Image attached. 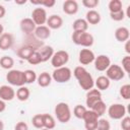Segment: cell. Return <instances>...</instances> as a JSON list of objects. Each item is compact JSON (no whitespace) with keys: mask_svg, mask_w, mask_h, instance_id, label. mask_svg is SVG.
<instances>
[{"mask_svg":"<svg viewBox=\"0 0 130 130\" xmlns=\"http://www.w3.org/2000/svg\"><path fill=\"white\" fill-rule=\"evenodd\" d=\"M73 75L76 78V80L78 81V84L82 89L88 91L89 89L93 88L94 80H93L91 74L83 66L75 67L73 70Z\"/></svg>","mask_w":130,"mask_h":130,"instance_id":"6da1fadb","label":"cell"},{"mask_svg":"<svg viewBox=\"0 0 130 130\" xmlns=\"http://www.w3.org/2000/svg\"><path fill=\"white\" fill-rule=\"evenodd\" d=\"M71 38H72V42L75 45L82 46L84 48L91 47L94 42L93 36L87 31H73Z\"/></svg>","mask_w":130,"mask_h":130,"instance_id":"7a4b0ae2","label":"cell"},{"mask_svg":"<svg viewBox=\"0 0 130 130\" xmlns=\"http://www.w3.org/2000/svg\"><path fill=\"white\" fill-rule=\"evenodd\" d=\"M55 116L60 123L66 124L71 119V110L67 103L60 102L55 106Z\"/></svg>","mask_w":130,"mask_h":130,"instance_id":"3957f363","label":"cell"},{"mask_svg":"<svg viewBox=\"0 0 130 130\" xmlns=\"http://www.w3.org/2000/svg\"><path fill=\"white\" fill-rule=\"evenodd\" d=\"M6 80L8 81V83L10 85H14V86H18V87L23 86L25 84L23 71H20L17 69L9 70L8 73L6 74Z\"/></svg>","mask_w":130,"mask_h":130,"instance_id":"277c9868","label":"cell"},{"mask_svg":"<svg viewBox=\"0 0 130 130\" xmlns=\"http://www.w3.org/2000/svg\"><path fill=\"white\" fill-rule=\"evenodd\" d=\"M52 79L58 83H65L71 79L72 71L70 68L63 66L60 68H56L52 73Z\"/></svg>","mask_w":130,"mask_h":130,"instance_id":"5b68a950","label":"cell"},{"mask_svg":"<svg viewBox=\"0 0 130 130\" xmlns=\"http://www.w3.org/2000/svg\"><path fill=\"white\" fill-rule=\"evenodd\" d=\"M68 61H69V54L64 50L54 52L51 58V64L55 69L65 66Z\"/></svg>","mask_w":130,"mask_h":130,"instance_id":"8992f818","label":"cell"},{"mask_svg":"<svg viewBox=\"0 0 130 130\" xmlns=\"http://www.w3.org/2000/svg\"><path fill=\"white\" fill-rule=\"evenodd\" d=\"M106 76L113 81H119L121 79L124 78L125 76V72L122 69V67L120 65L117 64H111L109 66V68L106 70Z\"/></svg>","mask_w":130,"mask_h":130,"instance_id":"52a82bcc","label":"cell"},{"mask_svg":"<svg viewBox=\"0 0 130 130\" xmlns=\"http://www.w3.org/2000/svg\"><path fill=\"white\" fill-rule=\"evenodd\" d=\"M108 115L113 120H121L126 116V108L122 104H113L108 109Z\"/></svg>","mask_w":130,"mask_h":130,"instance_id":"ba28073f","label":"cell"},{"mask_svg":"<svg viewBox=\"0 0 130 130\" xmlns=\"http://www.w3.org/2000/svg\"><path fill=\"white\" fill-rule=\"evenodd\" d=\"M99 119H100V117L94 112H92L91 110H87L82 118V120L84 121L85 129L86 130H95Z\"/></svg>","mask_w":130,"mask_h":130,"instance_id":"9c48e42d","label":"cell"},{"mask_svg":"<svg viewBox=\"0 0 130 130\" xmlns=\"http://www.w3.org/2000/svg\"><path fill=\"white\" fill-rule=\"evenodd\" d=\"M32 21L35 22V24L37 26L39 25H44L47 22L48 19V15H47V11L45 8L42 7H37L32 10L31 12V17Z\"/></svg>","mask_w":130,"mask_h":130,"instance_id":"30bf717a","label":"cell"},{"mask_svg":"<svg viewBox=\"0 0 130 130\" xmlns=\"http://www.w3.org/2000/svg\"><path fill=\"white\" fill-rule=\"evenodd\" d=\"M95 59V55L94 53L90 50V49H81L78 55V61L80 64L82 65H88L90 63H92Z\"/></svg>","mask_w":130,"mask_h":130,"instance_id":"8fae6325","label":"cell"},{"mask_svg":"<svg viewBox=\"0 0 130 130\" xmlns=\"http://www.w3.org/2000/svg\"><path fill=\"white\" fill-rule=\"evenodd\" d=\"M93 63L94 68L98 71H106L111 65V59L107 55H99L98 57H95Z\"/></svg>","mask_w":130,"mask_h":130,"instance_id":"7c38bea8","label":"cell"},{"mask_svg":"<svg viewBox=\"0 0 130 130\" xmlns=\"http://www.w3.org/2000/svg\"><path fill=\"white\" fill-rule=\"evenodd\" d=\"M19 26H20V29L21 31L25 35V36H28V35H31L34 34L37 25L35 24V22L32 21L31 18L29 17H25V18H22L20 20V23H19Z\"/></svg>","mask_w":130,"mask_h":130,"instance_id":"4fadbf2b","label":"cell"},{"mask_svg":"<svg viewBox=\"0 0 130 130\" xmlns=\"http://www.w3.org/2000/svg\"><path fill=\"white\" fill-rule=\"evenodd\" d=\"M102 100V92L96 89V88H91L86 92V100H85V104L87 106V108H91V106L96 103L98 101Z\"/></svg>","mask_w":130,"mask_h":130,"instance_id":"5bb4252c","label":"cell"},{"mask_svg":"<svg viewBox=\"0 0 130 130\" xmlns=\"http://www.w3.org/2000/svg\"><path fill=\"white\" fill-rule=\"evenodd\" d=\"M14 37L10 32H3L0 37V49L2 51L8 50L13 46Z\"/></svg>","mask_w":130,"mask_h":130,"instance_id":"9a60e30c","label":"cell"},{"mask_svg":"<svg viewBox=\"0 0 130 130\" xmlns=\"http://www.w3.org/2000/svg\"><path fill=\"white\" fill-rule=\"evenodd\" d=\"M15 98V91L10 85H1L0 86V100L4 102L12 101Z\"/></svg>","mask_w":130,"mask_h":130,"instance_id":"2e32d148","label":"cell"},{"mask_svg":"<svg viewBox=\"0 0 130 130\" xmlns=\"http://www.w3.org/2000/svg\"><path fill=\"white\" fill-rule=\"evenodd\" d=\"M46 23L50 29H58L63 25V18L58 14H52L48 17Z\"/></svg>","mask_w":130,"mask_h":130,"instance_id":"e0dca14e","label":"cell"},{"mask_svg":"<svg viewBox=\"0 0 130 130\" xmlns=\"http://www.w3.org/2000/svg\"><path fill=\"white\" fill-rule=\"evenodd\" d=\"M34 36L40 41L47 40L51 36V29L47 25H39L36 27V29L34 31Z\"/></svg>","mask_w":130,"mask_h":130,"instance_id":"ac0fdd59","label":"cell"},{"mask_svg":"<svg viewBox=\"0 0 130 130\" xmlns=\"http://www.w3.org/2000/svg\"><path fill=\"white\" fill-rule=\"evenodd\" d=\"M63 11L68 15L76 14L78 11V3L75 0H66L63 3Z\"/></svg>","mask_w":130,"mask_h":130,"instance_id":"d6986e66","label":"cell"},{"mask_svg":"<svg viewBox=\"0 0 130 130\" xmlns=\"http://www.w3.org/2000/svg\"><path fill=\"white\" fill-rule=\"evenodd\" d=\"M38 53L40 54L41 56V59H42V62H46L48 60H50L54 54V49L52 46H48V45H44L42 46L39 50H38Z\"/></svg>","mask_w":130,"mask_h":130,"instance_id":"ffe728a7","label":"cell"},{"mask_svg":"<svg viewBox=\"0 0 130 130\" xmlns=\"http://www.w3.org/2000/svg\"><path fill=\"white\" fill-rule=\"evenodd\" d=\"M129 37H130L129 29L125 26H120L115 30V38L120 43H124V42L128 41Z\"/></svg>","mask_w":130,"mask_h":130,"instance_id":"44dd1931","label":"cell"},{"mask_svg":"<svg viewBox=\"0 0 130 130\" xmlns=\"http://www.w3.org/2000/svg\"><path fill=\"white\" fill-rule=\"evenodd\" d=\"M101 18H102L101 17V14L96 10L89 9L86 12V14H85V18L84 19L87 21L88 24H98V23H100Z\"/></svg>","mask_w":130,"mask_h":130,"instance_id":"7402d4cb","label":"cell"},{"mask_svg":"<svg viewBox=\"0 0 130 130\" xmlns=\"http://www.w3.org/2000/svg\"><path fill=\"white\" fill-rule=\"evenodd\" d=\"M110 84H111V80L106 75L99 76L96 78V80L94 81V85L96 86V89H99L100 91L108 89L110 87Z\"/></svg>","mask_w":130,"mask_h":130,"instance_id":"603a6c76","label":"cell"},{"mask_svg":"<svg viewBox=\"0 0 130 130\" xmlns=\"http://www.w3.org/2000/svg\"><path fill=\"white\" fill-rule=\"evenodd\" d=\"M36 50H34L32 48H30V47H28V46H26V45H22L21 47H19L18 48V50H17V56L20 58V59H22V60H28V58L31 56V54L35 52Z\"/></svg>","mask_w":130,"mask_h":130,"instance_id":"cb8c5ba5","label":"cell"},{"mask_svg":"<svg viewBox=\"0 0 130 130\" xmlns=\"http://www.w3.org/2000/svg\"><path fill=\"white\" fill-rule=\"evenodd\" d=\"M26 39H27V41H26V43H25L24 45H26V46H28V47L32 48V49H34V50H36V51H38L42 46H44L43 41L38 40V39L34 36V34L26 36Z\"/></svg>","mask_w":130,"mask_h":130,"instance_id":"d4e9b609","label":"cell"},{"mask_svg":"<svg viewBox=\"0 0 130 130\" xmlns=\"http://www.w3.org/2000/svg\"><path fill=\"white\" fill-rule=\"evenodd\" d=\"M37 81H38V84L41 86V87H47L51 84L52 82V76L50 73L48 72H42L38 77H37Z\"/></svg>","mask_w":130,"mask_h":130,"instance_id":"484cf974","label":"cell"},{"mask_svg":"<svg viewBox=\"0 0 130 130\" xmlns=\"http://www.w3.org/2000/svg\"><path fill=\"white\" fill-rule=\"evenodd\" d=\"M73 31H86L88 28V23L84 18H77L72 24Z\"/></svg>","mask_w":130,"mask_h":130,"instance_id":"4316f807","label":"cell"},{"mask_svg":"<svg viewBox=\"0 0 130 130\" xmlns=\"http://www.w3.org/2000/svg\"><path fill=\"white\" fill-rule=\"evenodd\" d=\"M89 110H91V111L94 112L99 117H101V116H103V115L106 113L107 107H106L105 102H104L103 100H100V101H98L96 103H94V104L91 106V108H90Z\"/></svg>","mask_w":130,"mask_h":130,"instance_id":"83f0119b","label":"cell"},{"mask_svg":"<svg viewBox=\"0 0 130 130\" xmlns=\"http://www.w3.org/2000/svg\"><path fill=\"white\" fill-rule=\"evenodd\" d=\"M15 95H16V98H17L18 101H20V102H25V101L28 100V98H29V95H30V91H29V89H28L26 86L23 85V86L18 87V89H17L16 92H15Z\"/></svg>","mask_w":130,"mask_h":130,"instance_id":"f1b7e54d","label":"cell"},{"mask_svg":"<svg viewBox=\"0 0 130 130\" xmlns=\"http://www.w3.org/2000/svg\"><path fill=\"white\" fill-rule=\"evenodd\" d=\"M43 124L44 128H47L49 130H52L56 126V121L52 115L49 114H43Z\"/></svg>","mask_w":130,"mask_h":130,"instance_id":"f546056e","label":"cell"},{"mask_svg":"<svg viewBox=\"0 0 130 130\" xmlns=\"http://www.w3.org/2000/svg\"><path fill=\"white\" fill-rule=\"evenodd\" d=\"M14 65V60L10 56H3L0 58V66L3 69L6 70H11V68Z\"/></svg>","mask_w":130,"mask_h":130,"instance_id":"4dcf8cb0","label":"cell"},{"mask_svg":"<svg viewBox=\"0 0 130 130\" xmlns=\"http://www.w3.org/2000/svg\"><path fill=\"white\" fill-rule=\"evenodd\" d=\"M109 10H110V13H114V12H118L120 10H122L123 8V4H122V1L121 0H111L109 2Z\"/></svg>","mask_w":130,"mask_h":130,"instance_id":"1f68e13d","label":"cell"},{"mask_svg":"<svg viewBox=\"0 0 130 130\" xmlns=\"http://www.w3.org/2000/svg\"><path fill=\"white\" fill-rule=\"evenodd\" d=\"M23 73H24V80H25V83L31 84V83H34L35 81H37L38 75H37V73H36L34 70L27 69V70L23 71Z\"/></svg>","mask_w":130,"mask_h":130,"instance_id":"d6a6232c","label":"cell"},{"mask_svg":"<svg viewBox=\"0 0 130 130\" xmlns=\"http://www.w3.org/2000/svg\"><path fill=\"white\" fill-rule=\"evenodd\" d=\"M86 111H87V109L84 106H82V105H76L74 107V109H73V115L77 119H82L83 116H84V114L86 113Z\"/></svg>","mask_w":130,"mask_h":130,"instance_id":"836d02e7","label":"cell"},{"mask_svg":"<svg viewBox=\"0 0 130 130\" xmlns=\"http://www.w3.org/2000/svg\"><path fill=\"white\" fill-rule=\"evenodd\" d=\"M31 124L35 128L37 129H42L44 128V124H43V114H37L32 117L31 119Z\"/></svg>","mask_w":130,"mask_h":130,"instance_id":"e575fe53","label":"cell"},{"mask_svg":"<svg viewBox=\"0 0 130 130\" xmlns=\"http://www.w3.org/2000/svg\"><path fill=\"white\" fill-rule=\"evenodd\" d=\"M30 3L34 5H41V6H44L47 8H51L56 4V1L55 0H42V1H32L31 0Z\"/></svg>","mask_w":130,"mask_h":130,"instance_id":"d590c367","label":"cell"},{"mask_svg":"<svg viewBox=\"0 0 130 130\" xmlns=\"http://www.w3.org/2000/svg\"><path fill=\"white\" fill-rule=\"evenodd\" d=\"M110 129H111V124L108 120L103 119V118L99 119L95 130H110Z\"/></svg>","mask_w":130,"mask_h":130,"instance_id":"8d00e7d4","label":"cell"},{"mask_svg":"<svg viewBox=\"0 0 130 130\" xmlns=\"http://www.w3.org/2000/svg\"><path fill=\"white\" fill-rule=\"evenodd\" d=\"M27 62H28L30 65H38V64L42 63V59H41V56H40V54L38 53V51H35V52L31 54V56L28 58Z\"/></svg>","mask_w":130,"mask_h":130,"instance_id":"74e56055","label":"cell"},{"mask_svg":"<svg viewBox=\"0 0 130 130\" xmlns=\"http://www.w3.org/2000/svg\"><path fill=\"white\" fill-rule=\"evenodd\" d=\"M120 95L126 101L130 99V84H124L120 87Z\"/></svg>","mask_w":130,"mask_h":130,"instance_id":"f35d334b","label":"cell"},{"mask_svg":"<svg viewBox=\"0 0 130 130\" xmlns=\"http://www.w3.org/2000/svg\"><path fill=\"white\" fill-rule=\"evenodd\" d=\"M111 19H113L114 21H121L125 18V11L122 9L118 12H114V13H110Z\"/></svg>","mask_w":130,"mask_h":130,"instance_id":"ab89813d","label":"cell"},{"mask_svg":"<svg viewBox=\"0 0 130 130\" xmlns=\"http://www.w3.org/2000/svg\"><path fill=\"white\" fill-rule=\"evenodd\" d=\"M121 67H122V69L124 70L125 73H129V71H130V56L129 55L123 57Z\"/></svg>","mask_w":130,"mask_h":130,"instance_id":"60d3db41","label":"cell"},{"mask_svg":"<svg viewBox=\"0 0 130 130\" xmlns=\"http://www.w3.org/2000/svg\"><path fill=\"white\" fill-rule=\"evenodd\" d=\"M99 3V0H82V5L86 8H95Z\"/></svg>","mask_w":130,"mask_h":130,"instance_id":"b9f144b4","label":"cell"},{"mask_svg":"<svg viewBox=\"0 0 130 130\" xmlns=\"http://www.w3.org/2000/svg\"><path fill=\"white\" fill-rule=\"evenodd\" d=\"M121 120H122L121 121V128L123 130H130V117L125 116Z\"/></svg>","mask_w":130,"mask_h":130,"instance_id":"7bdbcfd3","label":"cell"},{"mask_svg":"<svg viewBox=\"0 0 130 130\" xmlns=\"http://www.w3.org/2000/svg\"><path fill=\"white\" fill-rule=\"evenodd\" d=\"M14 130H28V126L25 122H18L16 123V125L14 126Z\"/></svg>","mask_w":130,"mask_h":130,"instance_id":"ee69618b","label":"cell"},{"mask_svg":"<svg viewBox=\"0 0 130 130\" xmlns=\"http://www.w3.org/2000/svg\"><path fill=\"white\" fill-rule=\"evenodd\" d=\"M124 48H125V52L127 54H130V41L129 40L125 42V47Z\"/></svg>","mask_w":130,"mask_h":130,"instance_id":"f6af8a7d","label":"cell"},{"mask_svg":"<svg viewBox=\"0 0 130 130\" xmlns=\"http://www.w3.org/2000/svg\"><path fill=\"white\" fill-rule=\"evenodd\" d=\"M5 13H6V9H5V7H4L3 5L0 4V18H3L4 15H5Z\"/></svg>","mask_w":130,"mask_h":130,"instance_id":"bcb514c9","label":"cell"},{"mask_svg":"<svg viewBox=\"0 0 130 130\" xmlns=\"http://www.w3.org/2000/svg\"><path fill=\"white\" fill-rule=\"evenodd\" d=\"M5 109H6V104H5V102L2 101V100H0V113L4 112Z\"/></svg>","mask_w":130,"mask_h":130,"instance_id":"7dc6e473","label":"cell"},{"mask_svg":"<svg viewBox=\"0 0 130 130\" xmlns=\"http://www.w3.org/2000/svg\"><path fill=\"white\" fill-rule=\"evenodd\" d=\"M15 3H16V4H25V3H26V0H22V1H17V0H15Z\"/></svg>","mask_w":130,"mask_h":130,"instance_id":"c3c4849f","label":"cell"},{"mask_svg":"<svg viewBox=\"0 0 130 130\" xmlns=\"http://www.w3.org/2000/svg\"><path fill=\"white\" fill-rule=\"evenodd\" d=\"M0 130H4V123L2 120H0Z\"/></svg>","mask_w":130,"mask_h":130,"instance_id":"681fc988","label":"cell"},{"mask_svg":"<svg viewBox=\"0 0 130 130\" xmlns=\"http://www.w3.org/2000/svg\"><path fill=\"white\" fill-rule=\"evenodd\" d=\"M4 32V27H3V25L0 23V37H1V35Z\"/></svg>","mask_w":130,"mask_h":130,"instance_id":"f907efd6","label":"cell"},{"mask_svg":"<svg viewBox=\"0 0 130 130\" xmlns=\"http://www.w3.org/2000/svg\"><path fill=\"white\" fill-rule=\"evenodd\" d=\"M41 130H49V129H47V128H42Z\"/></svg>","mask_w":130,"mask_h":130,"instance_id":"816d5d0a","label":"cell"}]
</instances>
